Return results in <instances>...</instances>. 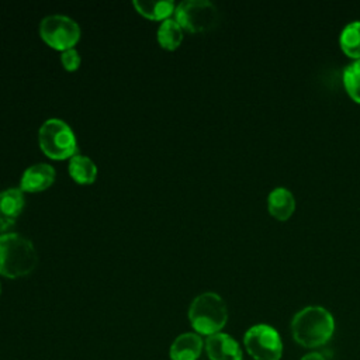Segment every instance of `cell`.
<instances>
[{
  "mask_svg": "<svg viewBox=\"0 0 360 360\" xmlns=\"http://www.w3.org/2000/svg\"><path fill=\"white\" fill-rule=\"evenodd\" d=\"M134 7L139 14L149 20H167L174 14V3L172 0H159V1H146V0H134Z\"/></svg>",
  "mask_w": 360,
  "mask_h": 360,
  "instance_id": "cell-14",
  "label": "cell"
},
{
  "mask_svg": "<svg viewBox=\"0 0 360 360\" xmlns=\"http://www.w3.org/2000/svg\"><path fill=\"white\" fill-rule=\"evenodd\" d=\"M301 360H325V357L319 353H308Z\"/></svg>",
  "mask_w": 360,
  "mask_h": 360,
  "instance_id": "cell-19",
  "label": "cell"
},
{
  "mask_svg": "<svg viewBox=\"0 0 360 360\" xmlns=\"http://www.w3.org/2000/svg\"><path fill=\"white\" fill-rule=\"evenodd\" d=\"M56 177V172L49 163H34L28 166L20 180V188L27 193H38L48 188Z\"/></svg>",
  "mask_w": 360,
  "mask_h": 360,
  "instance_id": "cell-9",
  "label": "cell"
},
{
  "mask_svg": "<svg viewBox=\"0 0 360 360\" xmlns=\"http://www.w3.org/2000/svg\"><path fill=\"white\" fill-rule=\"evenodd\" d=\"M68 167L70 177L79 184H91L97 177V165L86 155L72 156Z\"/></svg>",
  "mask_w": 360,
  "mask_h": 360,
  "instance_id": "cell-13",
  "label": "cell"
},
{
  "mask_svg": "<svg viewBox=\"0 0 360 360\" xmlns=\"http://www.w3.org/2000/svg\"><path fill=\"white\" fill-rule=\"evenodd\" d=\"M335 321L332 314L323 307L309 305L298 311L291 321L294 340L304 347H318L325 345L333 335Z\"/></svg>",
  "mask_w": 360,
  "mask_h": 360,
  "instance_id": "cell-1",
  "label": "cell"
},
{
  "mask_svg": "<svg viewBox=\"0 0 360 360\" xmlns=\"http://www.w3.org/2000/svg\"><path fill=\"white\" fill-rule=\"evenodd\" d=\"M156 37L162 48L173 51L179 48L183 41V28L174 18H167L160 22Z\"/></svg>",
  "mask_w": 360,
  "mask_h": 360,
  "instance_id": "cell-15",
  "label": "cell"
},
{
  "mask_svg": "<svg viewBox=\"0 0 360 360\" xmlns=\"http://www.w3.org/2000/svg\"><path fill=\"white\" fill-rule=\"evenodd\" d=\"M267 210L276 219H288L295 210V198L292 193L285 187L273 188L267 195Z\"/></svg>",
  "mask_w": 360,
  "mask_h": 360,
  "instance_id": "cell-12",
  "label": "cell"
},
{
  "mask_svg": "<svg viewBox=\"0 0 360 360\" xmlns=\"http://www.w3.org/2000/svg\"><path fill=\"white\" fill-rule=\"evenodd\" d=\"M42 152L55 160L70 159L77 153V139L70 125L60 118H48L38 129Z\"/></svg>",
  "mask_w": 360,
  "mask_h": 360,
  "instance_id": "cell-4",
  "label": "cell"
},
{
  "mask_svg": "<svg viewBox=\"0 0 360 360\" xmlns=\"http://www.w3.org/2000/svg\"><path fill=\"white\" fill-rule=\"evenodd\" d=\"M38 253L34 243L17 232L0 235V274L8 278L27 276L35 270Z\"/></svg>",
  "mask_w": 360,
  "mask_h": 360,
  "instance_id": "cell-2",
  "label": "cell"
},
{
  "mask_svg": "<svg viewBox=\"0 0 360 360\" xmlns=\"http://www.w3.org/2000/svg\"><path fill=\"white\" fill-rule=\"evenodd\" d=\"M205 350L210 360H242V350L238 342L222 332L207 338Z\"/></svg>",
  "mask_w": 360,
  "mask_h": 360,
  "instance_id": "cell-10",
  "label": "cell"
},
{
  "mask_svg": "<svg viewBox=\"0 0 360 360\" xmlns=\"http://www.w3.org/2000/svg\"><path fill=\"white\" fill-rule=\"evenodd\" d=\"M343 84L350 98L360 104V59L353 60L345 68Z\"/></svg>",
  "mask_w": 360,
  "mask_h": 360,
  "instance_id": "cell-17",
  "label": "cell"
},
{
  "mask_svg": "<svg viewBox=\"0 0 360 360\" xmlns=\"http://www.w3.org/2000/svg\"><path fill=\"white\" fill-rule=\"evenodd\" d=\"M339 44L349 58L360 59V21H352L343 27Z\"/></svg>",
  "mask_w": 360,
  "mask_h": 360,
  "instance_id": "cell-16",
  "label": "cell"
},
{
  "mask_svg": "<svg viewBox=\"0 0 360 360\" xmlns=\"http://www.w3.org/2000/svg\"><path fill=\"white\" fill-rule=\"evenodd\" d=\"M39 35L51 48L66 51L79 41L80 27L69 15L49 14L39 22Z\"/></svg>",
  "mask_w": 360,
  "mask_h": 360,
  "instance_id": "cell-6",
  "label": "cell"
},
{
  "mask_svg": "<svg viewBox=\"0 0 360 360\" xmlns=\"http://www.w3.org/2000/svg\"><path fill=\"white\" fill-rule=\"evenodd\" d=\"M188 319L194 330L201 335L218 333L228 321L226 304L217 292H202L191 301Z\"/></svg>",
  "mask_w": 360,
  "mask_h": 360,
  "instance_id": "cell-3",
  "label": "cell"
},
{
  "mask_svg": "<svg viewBox=\"0 0 360 360\" xmlns=\"http://www.w3.org/2000/svg\"><path fill=\"white\" fill-rule=\"evenodd\" d=\"M24 191L20 187H10L0 191V232L14 225L24 210Z\"/></svg>",
  "mask_w": 360,
  "mask_h": 360,
  "instance_id": "cell-8",
  "label": "cell"
},
{
  "mask_svg": "<svg viewBox=\"0 0 360 360\" xmlns=\"http://www.w3.org/2000/svg\"><path fill=\"white\" fill-rule=\"evenodd\" d=\"M174 20L188 32H204L218 24L219 11L210 0H183L174 8Z\"/></svg>",
  "mask_w": 360,
  "mask_h": 360,
  "instance_id": "cell-5",
  "label": "cell"
},
{
  "mask_svg": "<svg viewBox=\"0 0 360 360\" xmlns=\"http://www.w3.org/2000/svg\"><path fill=\"white\" fill-rule=\"evenodd\" d=\"M245 349L255 360H280L283 343L278 332L266 323L249 328L243 336Z\"/></svg>",
  "mask_w": 360,
  "mask_h": 360,
  "instance_id": "cell-7",
  "label": "cell"
},
{
  "mask_svg": "<svg viewBox=\"0 0 360 360\" xmlns=\"http://www.w3.org/2000/svg\"><path fill=\"white\" fill-rule=\"evenodd\" d=\"M60 62L63 65V68L68 70V72H75L79 69L80 63H82V58L79 55V52L75 49V48H70V49H66V51H62L60 53Z\"/></svg>",
  "mask_w": 360,
  "mask_h": 360,
  "instance_id": "cell-18",
  "label": "cell"
},
{
  "mask_svg": "<svg viewBox=\"0 0 360 360\" xmlns=\"http://www.w3.org/2000/svg\"><path fill=\"white\" fill-rule=\"evenodd\" d=\"M202 350V339L194 332L179 335L170 346L172 360H197Z\"/></svg>",
  "mask_w": 360,
  "mask_h": 360,
  "instance_id": "cell-11",
  "label": "cell"
},
{
  "mask_svg": "<svg viewBox=\"0 0 360 360\" xmlns=\"http://www.w3.org/2000/svg\"><path fill=\"white\" fill-rule=\"evenodd\" d=\"M0 292H1V284H0Z\"/></svg>",
  "mask_w": 360,
  "mask_h": 360,
  "instance_id": "cell-20",
  "label": "cell"
}]
</instances>
